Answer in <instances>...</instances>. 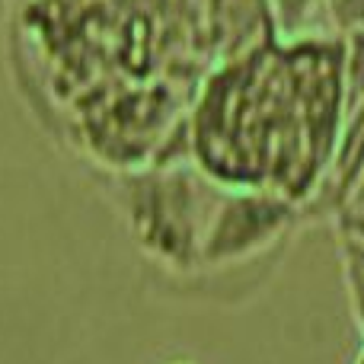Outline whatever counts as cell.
Listing matches in <instances>:
<instances>
[{
	"label": "cell",
	"mask_w": 364,
	"mask_h": 364,
	"mask_svg": "<svg viewBox=\"0 0 364 364\" xmlns=\"http://www.w3.org/2000/svg\"><path fill=\"white\" fill-rule=\"evenodd\" d=\"M170 364H192V361H170Z\"/></svg>",
	"instance_id": "obj_8"
},
{
	"label": "cell",
	"mask_w": 364,
	"mask_h": 364,
	"mask_svg": "<svg viewBox=\"0 0 364 364\" xmlns=\"http://www.w3.org/2000/svg\"><path fill=\"white\" fill-rule=\"evenodd\" d=\"M329 16L336 19L342 32L348 29H364V0H333Z\"/></svg>",
	"instance_id": "obj_4"
},
{
	"label": "cell",
	"mask_w": 364,
	"mask_h": 364,
	"mask_svg": "<svg viewBox=\"0 0 364 364\" xmlns=\"http://www.w3.org/2000/svg\"><path fill=\"white\" fill-rule=\"evenodd\" d=\"M297 214V201L269 188H220L198 243V269L246 262L282 240Z\"/></svg>",
	"instance_id": "obj_1"
},
{
	"label": "cell",
	"mask_w": 364,
	"mask_h": 364,
	"mask_svg": "<svg viewBox=\"0 0 364 364\" xmlns=\"http://www.w3.org/2000/svg\"><path fill=\"white\" fill-rule=\"evenodd\" d=\"M316 6H333V0H272V19L278 26L282 38H301L310 36L307 26L314 19Z\"/></svg>",
	"instance_id": "obj_3"
},
{
	"label": "cell",
	"mask_w": 364,
	"mask_h": 364,
	"mask_svg": "<svg viewBox=\"0 0 364 364\" xmlns=\"http://www.w3.org/2000/svg\"><path fill=\"white\" fill-rule=\"evenodd\" d=\"M342 93L346 115L364 106V29L342 32Z\"/></svg>",
	"instance_id": "obj_2"
},
{
	"label": "cell",
	"mask_w": 364,
	"mask_h": 364,
	"mask_svg": "<svg viewBox=\"0 0 364 364\" xmlns=\"http://www.w3.org/2000/svg\"><path fill=\"white\" fill-rule=\"evenodd\" d=\"M346 284H348V304L358 320V329L364 333V269L346 259Z\"/></svg>",
	"instance_id": "obj_5"
},
{
	"label": "cell",
	"mask_w": 364,
	"mask_h": 364,
	"mask_svg": "<svg viewBox=\"0 0 364 364\" xmlns=\"http://www.w3.org/2000/svg\"><path fill=\"white\" fill-rule=\"evenodd\" d=\"M352 364H364V346L358 348V355H355V361H352Z\"/></svg>",
	"instance_id": "obj_6"
},
{
	"label": "cell",
	"mask_w": 364,
	"mask_h": 364,
	"mask_svg": "<svg viewBox=\"0 0 364 364\" xmlns=\"http://www.w3.org/2000/svg\"><path fill=\"white\" fill-rule=\"evenodd\" d=\"M355 198H364V179H361V188H358V195H355Z\"/></svg>",
	"instance_id": "obj_7"
}]
</instances>
